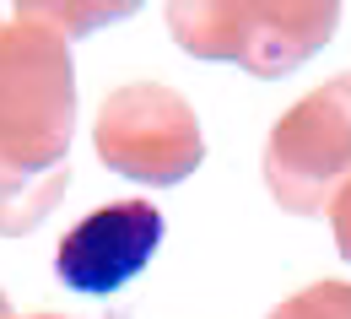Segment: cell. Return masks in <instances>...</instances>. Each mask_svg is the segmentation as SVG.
<instances>
[{
	"label": "cell",
	"instance_id": "cell-3",
	"mask_svg": "<svg viewBox=\"0 0 351 319\" xmlns=\"http://www.w3.org/2000/svg\"><path fill=\"white\" fill-rule=\"evenodd\" d=\"M335 5H168L173 38L200 60H232L254 76H287L330 44Z\"/></svg>",
	"mask_w": 351,
	"mask_h": 319
},
{
	"label": "cell",
	"instance_id": "cell-4",
	"mask_svg": "<svg viewBox=\"0 0 351 319\" xmlns=\"http://www.w3.org/2000/svg\"><path fill=\"white\" fill-rule=\"evenodd\" d=\"M97 152L125 179L178 184L200 163L195 108L173 87H157V82L119 87L97 114Z\"/></svg>",
	"mask_w": 351,
	"mask_h": 319
},
{
	"label": "cell",
	"instance_id": "cell-7",
	"mask_svg": "<svg viewBox=\"0 0 351 319\" xmlns=\"http://www.w3.org/2000/svg\"><path fill=\"white\" fill-rule=\"evenodd\" d=\"M330 222H335V244H341V255L351 260V184L335 195V206H330Z\"/></svg>",
	"mask_w": 351,
	"mask_h": 319
},
{
	"label": "cell",
	"instance_id": "cell-1",
	"mask_svg": "<svg viewBox=\"0 0 351 319\" xmlns=\"http://www.w3.org/2000/svg\"><path fill=\"white\" fill-rule=\"evenodd\" d=\"M71 146V60L44 22L0 33V195L49 211Z\"/></svg>",
	"mask_w": 351,
	"mask_h": 319
},
{
	"label": "cell",
	"instance_id": "cell-6",
	"mask_svg": "<svg viewBox=\"0 0 351 319\" xmlns=\"http://www.w3.org/2000/svg\"><path fill=\"white\" fill-rule=\"evenodd\" d=\"M270 319H351V287L346 281H319L298 298H287Z\"/></svg>",
	"mask_w": 351,
	"mask_h": 319
},
{
	"label": "cell",
	"instance_id": "cell-2",
	"mask_svg": "<svg viewBox=\"0 0 351 319\" xmlns=\"http://www.w3.org/2000/svg\"><path fill=\"white\" fill-rule=\"evenodd\" d=\"M265 184L298 217L335 206V195L351 184V76H335L276 119L265 146Z\"/></svg>",
	"mask_w": 351,
	"mask_h": 319
},
{
	"label": "cell",
	"instance_id": "cell-5",
	"mask_svg": "<svg viewBox=\"0 0 351 319\" xmlns=\"http://www.w3.org/2000/svg\"><path fill=\"white\" fill-rule=\"evenodd\" d=\"M162 244V211L152 200H119L82 217L54 249V276L76 292H119L146 271Z\"/></svg>",
	"mask_w": 351,
	"mask_h": 319
}]
</instances>
